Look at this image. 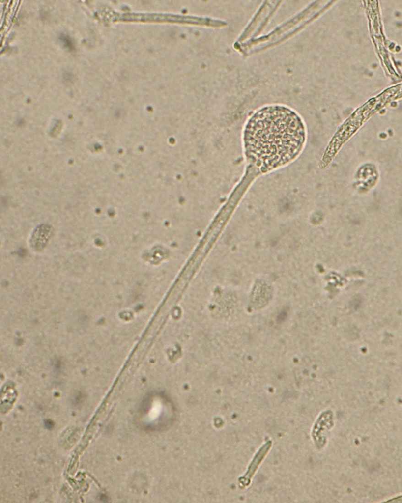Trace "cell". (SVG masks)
Returning a JSON list of instances; mask_svg holds the SVG:
<instances>
[{"instance_id": "obj_2", "label": "cell", "mask_w": 402, "mask_h": 503, "mask_svg": "<svg viewBox=\"0 0 402 503\" xmlns=\"http://www.w3.org/2000/svg\"><path fill=\"white\" fill-rule=\"evenodd\" d=\"M52 228L48 225L39 226L34 232L31 239V244L35 249L44 247L52 235Z\"/></svg>"}, {"instance_id": "obj_1", "label": "cell", "mask_w": 402, "mask_h": 503, "mask_svg": "<svg viewBox=\"0 0 402 503\" xmlns=\"http://www.w3.org/2000/svg\"><path fill=\"white\" fill-rule=\"evenodd\" d=\"M305 140L300 117L280 105L258 110L248 120L243 132L246 156L264 172L291 162L302 150Z\"/></svg>"}]
</instances>
